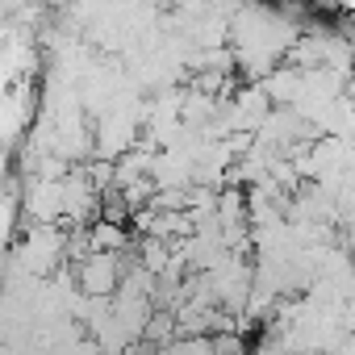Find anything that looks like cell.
Listing matches in <instances>:
<instances>
[{"label":"cell","instance_id":"2","mask_svg":"<svg viewBox=\"0 0 355 355\" xmlns=\"http://www.w3.org/2000/svg\"><path fill=\"white\" fill-rule=\"evenodd\" d=\"M121 276H125V263H121V255H84L80 263H76V284H80V293L84 297H92V301H113L117 297V288H121Z\"/></svg>","mask_w":355,"mask_h":355},{"label":"cell","instance_id":"3","mask_svg":"<svg viewBox=\"0 0 355 355\" xmlns=\"http://www.w3.org/2000/svg\"><path fill=\"white\" fill-rule=\"evenodd\" d=\"M21 214L34 226H59L63 222V180H38L30 175L21 193Z\"/></svg>","mask_w":355,"mask_h":355},{"label":"cell","instance_id":"4","mask_svg":"<svg viewBox=\"0 0 355 355\" xmlns=\"http://www.w3.org/2000/svg\"><path fill=\"white\" fill-rule=\"evenodd\" d=\"M88 247H92L96 255H125V247H130L125 226H113V222L96 218V222H92V230H88Z\"/></svg>","mask_w":355,"mask_h":355},{"label":"cell","instance_id":"5","mask_svg":"<svg viewBox=\"0 0 355 355\" xmlns=\"http://www.w3.org/2000/svg\"><path fill=\"white\" fill-rule=\"evenodd\" d=\"M0 355H21V351H13V347H5V343H0Z\"/></svg>","mask_w":355,"mask_h":355},{"label":"cell","instance_id":"1","mask_svg":"<svg viewBox=\"0 0 355 355\" xmlns=\"http://www.w3.org/2000/svg\"><path fill=\"white\" fill-rule=\"evenodd\" d=\"M63 263H67V234L59 226H34V230H26V239L13 251V268L26 272V276H34V280L59 276Z\"/></svg>","mask_w":355,"mask_h":355}]
</instances>
